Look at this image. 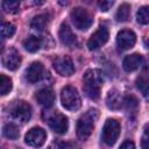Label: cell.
<instances>
[{
  "instance_id": "1",
  "label": "cell",
  "mask_w": 149,
  "mask_h": 149,
  "mask_svg": "<svg viewBox=\"0 0 149 149\" xmlns=\"http://www.w3.org/2000/svg\"><path fill=\"white\" fill-rule=\"evenodd\" d=\"M102 85V74L98 69H90L83 77V90L85 94L92 99L98 100L100 97V88Z\"/></svg>"
},
{
  "instance_id": "2",
  "label": "cell",
  "mask_w": 149,
  "mask_h": 149,
  "mask_svg": "<svg viewBox=\"0 0 149 149\" xmlns=\"http://www.w3.org/2000/svg\"><path fill=\"white\" fill-rule=\"evenodd\" d=\"M98 116H99V113L97 109H88L85 114H83L78 119L76 130H77V136L79 140L85 141L90 137L94 128V122L97 121Z\"/></svg>"
},
{
  "instance_id": "3",
  "label": "cell",
  "mask_w": 149,
  "mask_h": 149,
  "mask_svg": "<svg viewBox=\"0 0 149 149\" xmlns=\"http://www.w3.org/2000/svg\"><path fill=\"white\" fill-rule=\"evenodd\" d=\"M61 102L68 111H77L81 106L78 91L73 86H65L61 91Z\"/></svg>"
},
{
  "instance_id": "4",
  "label": "cell",
  "mask_w": 149,
  "mask_h": 149,
  "mask_svg": "<svg viewBox=\"0 0 149 149\" xmlns=\"http://www.w3.org/2000/svg\"><path fill=\"white\" fill-rule=\"evenodd\" d=\"M70 16H71V20H72L74 27L78 28L79 30H87L93 23L92 15L83 7L73 8L70 13Z\"/></svg>"
},
{
  "instance_id": "5",
  "label": "cell",
  "mask_w": 149,
  "mask_h": 149,
  "mask_svg": "<svg viewBox=\"0 0 149 149\" xmlns=\"http://www.w3.org/2000/svg\"><path fill=\"white\" fill-rule=\"evenodd\" d=\"M120 135V123L114 119H107L101 132V140L107 146H113Z\"/></svg>"
},
{
  "instance_id": "6",
  "label": "cell",
  "mask_w": 149,
  "mask_h": 149,
  "mask_svg": "<svg viewBox=\"0 0 149 149\" xmlns=\"http://www.w3.org/2000/svg\"><path fill=\"white\" fill-rule=\"evenodd\" d=\"M45 122H48L49 127L54 132H56L58 134H64V133L68 132V128H69L68 118L64 114H62V113H59L57 111L48 114Z\"/></svg>"
},
{
  "instance_id": "7",
  "label": "cell",
  "mask_w": 149,
  "mask_h": 149,
  "mask_svg": "<svg viewBox=\"0 0 149 149\" xmlns=\"http://www.w3.org/2000/svg\"><path fill=\"white\" fill-rule=\"evenodd\" d=\"M10 115L14 120L26 123L31 116V107L26 101H15L10 107Z\"/></svg>"
},
{
  "instance_id": "8",
  "label": "cell",
  "mask_w": 149,
  "mask_h": 149,
  "mask_svg": "<svg viewBox=\"0 0 149 149\" xmlns=\"http://www.w3.org/2000/svg\"><path fill=\"white\" fill-rule=\"evenodd\" d=\"M108 37H109L108 29L106 27H104V26H100L99 29L97 31H94L91 35V37L88 38L87 48L90 50H98L100 47H102L108 41Z\"/></svg>"
},
{
  "instance_id": "9",
  "label": "cell",
  "mask_w": 149,
  "mask_h": 149,
  "mask_svg": "<svg viewBox=\"0 0 149 149\" xmlns=\"http://www.w3.org/2000/svg\"><path fill=\"white\" fill-rule=\"evenodd\" d=\"M54 69L56 70L57 73H59L61 76H71L74 72V65L72 59L69 56H59L57 57L54 62H52Z\"/></svg>"
},
{
  "instance_id": "10",
  "label": "cell",
  "mask_w": 149,
  "mask_h": 149,
  "mask_svg": "<svg viewBox=\"0 0 149 149\" xmlns=\"http://www.w3.org/2000/svg\"><path fill=\"white\" fill-rule=\"evenodd\" d=\"M47 140V134L41 127H33L29 129L24 136V141L28 146L31 147H41L44 144Z\"/></svg>"
},
{
  "instance_id": "11",
  "label": "cell",
  "mask_w": 149,
  "mask_h": 149,
  "mask_svg": "<svg viewBox=\"0 0 149 149\" xmlns=\"http://www.w3.org/2000/svg\"><path fill=\"white\" fill-rule=\"evenodd\" d=\"M136 35L130 29H122L116 35V44L121 50H128L135 45Z\"/></svg>"
},
{
  "instance_id": "12",
  "label": "cell",
  "mask_w": 149,
  "mask_h": 149,
  "mask_svg": "<svg viewBox=\"0 0 149 149\" xmlns=\"http://www.w3.org/2000/svg\"><path fill=\"white\" fill-rule=\"evenodd\" d=\"M2 64L8 70H16L21 64V56L16 49L9 48L2 54Z\"/></svg>"
},
{
  "instance_id": "13",
  "label": "cell",
  "mask_w": 149,
  "mask_h": 149,
  "mask_svg": "<svg viewBox=\"0 0 149 149\" xmlns=\"http://www.w3.org/2000/svg\"><path fill=\"white\" fill-rule=\"evenodd\" d=\"M44 66L41 62H33L26 70V78L29 83H37L43 77Z\"/></svg>"
},
{
  "instance_id": "14",
  "label": "cell",
  "mask_w": 149,
  "mask_h": 149,
  "mask_svg": "<svg viewBox=\"0 0 149 149\" xmlns=\"http://www.w3.org/2000/svg\"><path fill=\"white\" fill-rule=\"evenodd\" d=\"M58 36H59L61 42H62L64 45L73 47V45L77 43V37H76V35L73 34V31L71 30L70 26H69L66 22H63V23L61 24L59 31H58Z\"/></svg>"
},
{
  "instance_id": "15",
  "label": "cell",
  "mask_w": 149,
  "mask_h": 149,
  "mask_svg": "<svg viewBox=\"0 0 149 149\" xmlns=\"http://www.w3.org/2000/svg\"><path fill=\"white\" fill-rule=\"evenodd\" d=\"M35 99H36V101H37L41 106L49 108V107H51V106L54 105V102H55V93H54V91H52L51 88H49V87L41 88L40 91L36 92Z\"/></svg>"
},
{
  "instance_id": "16",
  "label": "cell",
  "mask_w": 149,
  "mask_h": 149,
  "mask_svg": "<svg viewBox=\"0 0 149 149\" xmlns=\"http://www.w3.org/2000/svg\"><path fill=\"white\" fill-rule=\"evenodd\" d=\"M143 63V57L140 54H132L125 57L123 62H122V66L125 69V71L127 72H133L135 70H137Z\"/></svg>"
},
{
  "instance_id": "17",
  "label": "cell",
  "mask_w": 149,
  "mask_h": 149,
  "mask_svg": "<svg viewBox=\"0 0 149 149\" xmlns=\"http://www.w3.org/2000/svg\"><path fill=\"white\" fill-rule=\"evenodd\" d=\"M106 105L111 109L120 108L123 105V99L121 97V93L115 88L111 90L108 92V94H107V98H106Z\"/></svg>"
},
{
  "instance_id": "18",
  "label": "cell",
  "mask_w": 149,
  "mask_h": 149,
  "mask_svg": "<svg viewBox=\"0 0 149 149\" xmlns=\"http://www.w3.org/2000/svg\"><path fill=\"white\" fill-rule=\"evenodd\" d=\"M41 45H42V40L40 37H37V36H34V35L27 37L24 40V42H23L24 49L27 51H29V52H36V51H38L40 48H41Z\"/></svg>"
},
{
  "instance_id": "19",
  "label": "cell",
  "mask_w": 149,
  "mask_h": 149,
  "mask_svg": "<svg viewBox=\"0 0 149 149\" xmlns=\"http://www.w3.org/2000/svg\"><path fill=\"white\" fill-rule=\"evenodd\" d=\"M47 23H48V15L47 14H40V15H36L31 20L30 27L36 31H42L45 28Z\"/></svg>"
},
{
  "instance_id": "20",
  "label": "cell",
  "mask_w": 149,
  "mask_h": 149,
  "mask_svg": "<svg viewBox=\"0 0 149 149\" xmlns=\"http://www.w3.org/2000/svg\"><path fill=\"white\" fill-rule=\"evenodd\" d=\"M2 134L5 137L9 139V140H16L20 136V132L16 125L14 123H7L3 126L2 128Z\"/></svg>"
},
{
  "instance_id": "21",
  "label": "cell",
  "mask_w": 149,
  "mask_h": 149,
  "mask_svg": "<svg viewBox=\"0 0 149 149\" xmlns=\"http://www.w3.org/2000/svg\"><path fill=\"white\" fill-rule=\"evenodd\" d=\"M129 15H130V6L128 3H122L115 14V17L119 22H125L129 19Z\"/></svg>"
},
{
  "instance_id": "22",
  "label": "cell",
  "mask_w": 149,
  "mask_h": 149,
  "mask_svg": "<svg viewBox=\"0 0 149 149\" xmlns=\"http://www.w3.org/2000/svg\"><path fill=\"white\" fill-rule=\"evenodd\" d=\"M136 20L141 24H149V5L139 8L136 12Z\"/></svg>"
},
{
  "instance_id": "23",
  "label": "cell",
  "mask_w": 149,
  "mask_h": 149,
  "mask_svg": "<svg viewBox=\"0 0 149 149\" xmlns=\"http://www.w3.org/2000/svg\"><path fill=\"white\" fill-rule=\"evenodd\" d=\"M12 87H13L12 79L9 77H7L6 74L1 73L0 74V93L2 95H5V94H7V93L10 92Z\"/></svg>"
},
{
  "instance_id": "24",
  "label": "cell",
  "mask_w": 149,
  "mask_h": 149,
  "mask_svg": "<svg viewBox=\"0 0 149 149\" xmlns=\"http://www.w3.org/2000/svg\"><path fill=\"white\" fill-rule=\"evenodd\" d=\"M1 7L5 12L7 13H17L19 12V8H20V2L19 1H2L1 2Z\"/></svg>"
},
{
  "instance_id": "25",
  "label": "cell",
  "mask_w": 149,
  "mask_h": 149,
  "mask_svg": "<svg viewBox=\"0 0 149 149\" xmlns=\"http://www.w3.org/2000/svg\"><path fill=\"white\" fill-rule=\"evenodd\" d=\"M14 34H15V26L13 23L3 22L1 24V37L2 38L12 37Z\"/></svg>"
},
{
  "instance_id": "26",
  "label": "cell",
  "mask_w": 149,
  "mask_h": 149,
  "mask_svg": "<svg viewBox=\"0 0 149 149\" xmlns=\"http://www.w3.org/2000/svg\"><path fill=\"white\" fill-rule=\"evenodd\" d=\"M136 87L144 93L146 90L149 87V78L146 74H142V76L137 77V79H136Z\"/></svg>"
},
{
  "instance_id": "27",
  "label": "cell",
  "mask_w": 149,
  "mask_h": 149,
  "mask_svg": "<svg viewBox=\"0 0 149 149\" xmlns=\"http://www.w3.org/2000/svg\"><path fill=\"white\" fill-rule=\"evenodd\" d=\"M123 105L126 106L127 109H133L137 107V99L133 95H128L123 99Z\"/></svg>"
},
{
  "instance_id": "28",
  "label": "cell",
  "mask_w": 149,
  "mask_h": 149,
  "mask_svg": "<svg viewBox=\"0 0 149 149\" xmlns=\"http://www.w3.org/2000/svg\"><path fill=\"white\" fill-rule=\"evenodd\" d=\"M113 1H99L98 2V6L100 8L101 12H107L112 6H113Z\"/></svg>"
},
{
  "instance_id": "29",
  "label": "cell",
  "mask_w": 149,
  "mask_h": 149,
  "mask_svg": "<svg viewBox=\"0 0 149 149\" xmlns=\"http://www.w3.org/2000/svg\"><path fill=\"white\" fill-rule=\"evenodd\" d=\"M141 148L142 149H149V133H144L141 139Z\"/></svg>"
},
{
  "instance_id": "30",
  "label": "cell",
  "mask_w": 149,
  "mask_h": 149,
  "mask_svg": "<svg viewBox=\"0 0 149 149\" xmlns=\"http://www.w3.org/2000/svg\"><path fill=\"white\" fill-rule=\"evenodd\" d=\"M119 149H135V144H134V142H133V141L127 140V141H125V142L120 146V148H119Z\"/></svg>"
},
{
  "instance_id": "31",
  "label": "cell",
  "mask_w": 149,
  "mask_h": 149,
  "mask_svg": "<svg viewBox=\"0 0 149 149\" xmlns=\"http://www.w3.org/2000/svg\"><path fill=\"white\" fill-rule=\"evenodd\" d=\"M143 69L147 71V72H149V58H146V59H143Z\"/></svg>"
},
{
  "instance_id": "32",
  "label": "cell",
  "mask_w": 149,
  "mask_h": 149,
  "mask_svg": "<svg viewBox=\"0 0 149 149\" xmlns=\"http://www.w3.org/2000/svg\"><path fill=\"white\" fill-rule=\"evenodd\" d=\"M144 97H146V99L149 101V87L146 90V92H144Z\"/></svg>"
},
{
  "instance_id": "33",
  "label": "cell",
  "mask_w": 149,
  "mask_h": 149,
  "mask_svg": "<svg viewBox=\"0 0 149 149\" xmlns=\"http://www.w3.org/2000/svg\"><path fill=\"white\" fill-rule=\"evenodd\" d=\"M144 45H146V48H147V49H148V50H149V38H148V40H146V41H144Z\"/></svg>"
},
{
  "instance_id": "34",
  "label": "cell",
  "mask_w": 149,
  "mask_h": 149,
  "mask_svg": "<svg viewBox=\"0 0 149 149\" xmlns=\"http://www.w3.org/2000/svg\"><path fill=\"white\" fill-rule=\"evenodd\" d=\"M144 129H146V132H147V133H149V123L144 126Z\"/></svg>"
}]
</instances>
